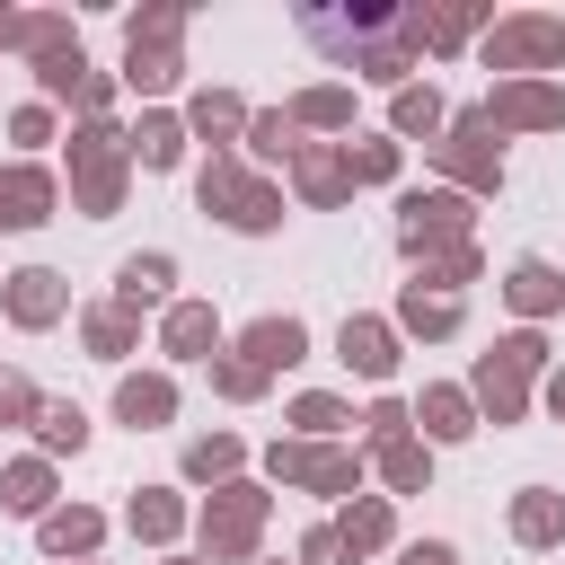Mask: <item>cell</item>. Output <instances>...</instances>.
<instances>
[{
  "label": "cell",
  "mask_w": 565,
  "mask_h": 565,
  "mask_svg": "<svg viewBox=\"0 0 565 565\" xmlns=\"http://www.w3.org/2000/svg\"><path fill=\"white\" fill-rule=\"evenodd\" d=\"M203 212H221V221H238V230H274V221H282V203H274L256 177H238L230 159L203 168Z\"/></svg>",
  "instance_id": "1"
},
{
  "label": "cell",
  "mask_w": 565,
  "mask_h": 565,
  "mask_svg": "<svg viewBox=\"0 0 565 565\" xmlns=\"http://www.w3.org/2000/svg\"><path fill=\"white\" fill-rule=\"evenodd\" d=\"M539 353H547L539 335H512V344H494V353H486L477 397H486V415H494V424H512V415H521V380L539 371Z\"/></svg>",
  "instance_id": "2"
},
{
  "label": "cell",
  "mask_w": 565,
  "mask_h": 565,
  "mask_svg": "<svg viewBox=\"0 0 565 565\" xmlns=\"http://www.w3.org/2000/svg\"><path fill=\"white\" fill-rule=\"evenodd\" d=\"M168 79H177V18L150 9L132 18V88H168Z\"/></svg>",
  "instance_id": "3"
},
{
  "label": "cell",
  "mask_w": 565,
  "mask_h": 565,
  "mask_svg": "<svg viewBox=\"0 0 565 565\" xmlns=\"http://www.w3.org/2000/svg\"><path fill=\"white\" fill-rule=\"evenodd\" d=\"M256 521H265V494H256V486H221V503H212V521H203L212 556H247Z\"/></svg>",
  "instance_id": "4"
},
{
  "label": "cell",
  "mask_w": 565,
  "mask_h": 565,
  "mask_svg": "<svg viewBox=\"0 0 565 565\" xmlns=\"http://www.w3.org/2000/svg\"><path fill=\"white\" fill-rule=\"evenodd\" d=\"M556 53H565V26H556V18H512V26H494V44H486L494 71H512V62H556Z\"/></svg>",
  "instance_id": "5"
},
{
  "label": "cell",
  "mask_w": 565,
  "mask_h": 565,
  "mask_svg": "<svg viewBox=\"0 0 565 565\" xmlns=\"http://www.w3.org/2000/svg\"><path fill=\"white\" fill-rule=\"evenodd\" d=\"M115 185H124V150H115V132L97 124V132H79V203H88V212H115Z\"/></svg>",
  "instance_id": "6"
},
{
  "label": "cell",
  "mask_w": 565,
  "mask_h": 565,
  "mask_svg": "<svg viewBox=\"0 0 565 565\" xmlns=\"http://www.w3.org/2000/svg\"><path fill=\"white\" fill-rule=\"evenodd\" d=\"M459 221H468V203L459 194H406V256H433L441 238H459Z\"/></svg>",
  "instance_id": "7"
},
{
  "label": "cell",
  "mask_w": 565,
  "mask_h": 565,
  "mask_svg": "<svg viewBox=\"0 0 565 565\" xmlns=\"http://www.w3.org/2000/svg\"><path fill=\"white\" fill-rule=\"evenodd\" d=\"M44 212H53V177L9 168V177H0V230H35Z\"/></svg>",
  "instance_id": "8"
},
{
  "label": "cell",
  "mask_w": 565,
  "mask_h": 565,
  "mask_svg": "<svg viewBox=\"0 0 565 565\" xmlns=\"http://www.w3.org/2000/svg\"><path fill=\"white\" fill-rule=\"evenodd\" d=\"M486 124H565V97H556V88H539V79H521V88H494Z\"/></svg>",
  "instance_id": "9"
},
{
  "label": "cell",
  "mask_w": 565,
  "mask_h": 565,
  "mask_svg": "<svg viewBox=\"0 0 565 565\" xmlns=\"http://www.w3.org/2000/svg\"><path fill=\"white\" fill-rule=\"evenodd\" d=\"M433 150H441L468 185H494V177H503V168H494V141H486V115H468V124H459L450 141H433Z\"/></svg>",
  "instance_id": "10"
},
{
  "label": "cell",
  "mask_w": 565,
  "mask_h": 565,
  "mask_svg": "<svg viewBox=\"0 0 565 565\" xmlns=\"http://www.w3.org/2000/svg\"><path fill=\"white\" fill-rule=\"evenodd\" d=\"M274 477H300V486H327V494H344V486H353V459L291 441V450H274Z\"/></svg>",
  "instance_id": "11"
},
{
  "label": "cell",
  "mask_w": 565,
  "mask_h": 565,
  "mask_svg": "<svg viewBox=\"0 0 565 565\" xmlns=\"http://www.w3.org/2000/svg\"><path fill=\"white\" fill-rule=\"evenodd\" d=\"M512 539H521V547H556V539H565V494L530 486V494L512 503Z\"/></svg>",
  "instance_id": "12"
},
{
  "label": "cell",
  "mask_w": 565,
  "mask_h": 565,
  "mask_svg": "<svg viewBox=\"0 0 565 565\" xmlns=\"http://www.w3.org/2000/svg\"><path fill=\"white\" fill-rule=\"evenodd\" d=\"M9 318L18 327H44V318H62V274H9Z\"/></svg>",
  "instance_id": "13"
},
{
  "label": "cell",
  "mask_w": 565,
  "mask_h": 565,
  "mask_svg": "<svg viewBox=\"0 0 565 565\" xmlns=\"http://www.w3.org/2000/svg\"><path fill=\"white\" fill-rule=\"evenodd\" d=\"M300 344H309V335H300V318H256V327H247V362H256V371L300 362Z\"/></svg>",
  "instance_id": "14"
},
{
  "label": "cell",
  "mask_w": 565,
  "mask_h": 565,
  "mask_svg": "<svg viewBox=\"0 0 565 565\" xmlns=\"http://www.w3.org/2000/svg\"><path fill=\"white\" fill-rule=\"evenodd\" d=\"M344 362H353V371H371V380H388V362H397L388 327H380V318H344Z\"/></svg>",
  "instance_id": "15"
},
{
  "label": "cell",
  "mask_w": 565,
  "mask_h": 565,
  "mask_svg": "<svg viewBox=\"0 0 565 565\" xmlns=\"http://www.w3.org/2000/svg\"><path fill=\"white\" fill-rule=\"evenodd\" d=\"M115 406H124V424H168L177 388H168V380H124V388H115Z\"/></svg>",
  "instance_id": "16"
},
{
  "label": "cell",
  "mask_w": 565,
  "mask_h": 565,
  "mask_svg": "<svg viewBox=\"0 0 565 565\" xmlns=\"http://www.w3.org/2000/svg\"><path fill=\"white\" fill-rule=\"evenodd\" d=\"M344 177H353V159H327V150H300V194H309V203H335V194H344Z\"/></svg>",
  "instance_id": "17"
},
{
  "label": "cell",
  "mask_w": 565,
  "mask_h": 565,
  "mask_svg": "<svg viewBox=\"0 0 565 565\" xmlns=\"http://www.w3.org/2000/svg\"><path fill=\"white\" fill-rule=\"evenodd\" d=\"M503 291H512V309H530V318H539V309H556V300H565V282H556V274H547V265H512V282H503Z\"/></svg>",
  "instance_id": "18"
},
{
  "label": "cell",
  "mask_w": 565,
  "mask_h": 565,
  "mask_svg": "<svg viewBox=\"0 0 565 565\" xmlns=\"http://www.w3.org/2000/svg\"><path fill=\"white\" fill-rule=\"evenodd\" d=\"M335 539H344V556H362V547H380V539H388V503H353V512L335 521Z\"/></svg>",
  "instance_id": "19"
},
{
  "label": "cell",
  "mask_w": 565,
  "mask_h": 565,
  "mask_svg": "<svg viewBox=\"0 0 565 565\" xmlns=\"http://www.w3.org/2000/svg\"><path fill=\"white\" fill-rule=\"evenodd\" d=\"M212 335H221V327H212V309H194V300H185V309H168V353H203Z\"/></svg>",
  "instance_id": "20"
},
{
  "label": "cell",
  "mask_w": 565,
  "mask_h": 565,
  "mask_svg": "<svg viewBox=\"0 0 565 565\" xmlns=\"http://www.w3.org/2000/svg\"><path fill=\"white\" fill-rule=\"evenodd\" d=\"M424 433L459 441V433H468V397H459V388H424Z\"/></svg>",
  "instance_id": "21"
},
{
  "label": "cell",
  "mask_w": 565,
  "mask_h": 565,
  "mask_svg": "<svg viewBox=\"0 0 565 565\" xmlns=\"http://www.w3.org/2000/svg\"><path fill=\"white\" fill-rule=\"evenodd\" d=\"M44 494H53L44 459H18V468H9V494H0V503H9V512H44Z\"/></svg>",
  "instance_id": "22"
},
{
  "label": "cell",
  "mask_w": 565,
  "mask_h": 565,
  "mask_svg": "<svg viewBox=\"0 0 565 565\" xmlns=\"http://www.w3.org/2000/svg\"><path fill=\"white\" fill-rule=\"evenodd\" d=\"M97 530H106L97 512H53V521H44V547L71 556V547H97Z\"/></svg>",
  "instance_id": "23"
},
{
  "label": "cell",
  "mask_w": 565,
  "mask_h": 565,
  "mask_svg": "<svg viewBox=\"0 0 565 565\" xmlns=\"http://www.w3.org/2000/svg\"><path fill=\"white\" fill-rule=\"evenodd\" d=\"M115 282H124V300H159L168 291V256H124Z\"/></svg>",
  "instance_id": "24"
},
{
  "label": "cell",
  "mask_w": 565,
  "mask_h": 565,
  "mask_svg": "<svg viewBox=\"0 0 565 565\" xmlns=\"http://www.w3.org/2000/svg\"><path fill=\"white\" fill-rule=\"evenodd\" d=\"M35 433H44V450H79V441H88V415H79V406H44Z\"/></svg>",
  "instance_id": "25"
},
{
  "label": "cell",
  "mask_w": 565,
  "mask_h": 565,
  "mask_svg": "<svg viewBox=\"0 0 565 565\" xmlns=\"http://www.w3.org/2000/svg\"><path fill=\"white\" fill-rule=\"evenodd\" d=\"M441 124V97L433 88H397V132H433Z\"/></svg>",
  "instance_id": "26"
},
{
  "label": "cell",
  "mask_w": 565,
  "mask_h": 565,
  "mask_svg": "<svg viewBox=\"0 0 565 565\" xmlns=\"http://www.w3.org/2000/svg\"><path fill=\"white\" fill-rule=\"evenodd\" d=\"M132 150H141V168H168V159H177V124H168V115H150V124L132 132Z\"/></svg>",
  "instance_id": "27"
},
{
  "label": "cell",
  "mask_w": 565,
  "mask_h": 565,
  "mask_svg": "<svg viewBox=\"0 0 565 565\" xmlns=\"http://www.w3.org/2000/svg\"><path fill=\"white\" fill-rule=\"evenodd\" d=\"M406 327H424V335H450V327H459V300H424V291H406Z\"/></svg>",
  "instance_id": "28"
},
{
  "label": "cell",
  "mask_w": 565,
  "mask_h": 565,
  "mask_svg": "<svg viewBox=\"0 0 565 565\" xmlns=\"http://www.w3.org/2000/svg\"><path fill=\"white\" fill-rule=\"evenodd\" d=\"M238 468V441H194L185 450V477H230Z\"/></svg>",
  "instance_id": "29"
},
{
  "label": "cell",
  "mask_w": 565,
  "mask_h": 565,
  "mask_svg": "<svg viewBox=\"0 0 565 565\" xmlns=\"http://www.w3.org/2000/svg\"><path fill=\"white\" fill-rule=\"evenodd\" d=\"M380 468H388V486H406V494L424 486V450H415V441H388V450H380Z\"/></svg>",
  "instance_id": "30"
},
{
  "label": "cell",
  "mask_w": 565,
  "mask_h": 565,
  "mask_svg": "<svg viewBox=\"0 0 565 565\" xmlns=\"http://www.w3.org/2000/svg\"><path fill=\"white\" fill-rule=\"evenodd\" d=\"M344 115H353L344 88H309V97H300V124H344Z\"/></svg>",
  "instance_id": "31"
},
{
  "label": "cell",
  "mask_w": 565,
  "mask_h": 565,
  "mask_svg": "<svg viewBox=\"0 0 565 565\" xmlns=\"http://www.w3.org/2000/svg\"><path fill=\"white\" fill-rule=\"evenodd\" d=\"M247 141H256L265 159H282V150H300V141H291V115H256V124H247Z\"/></svg>",
  "instance_id": "32"
},
{
  "label": "cell",
  "mask_w": 565,
  "mask_h": 565,
  "mask_svg": "<svg viewBox=\"0 0 565 565\" xmlns=\"http://www.w3.org/2000/svg\"><path fill=\"white\" fill-rule=\"evenodd\" d=\"M132 530H141V539H168V530H177V503H168V494H141V503H132Z\"/></svg>",
  "instance_id": "33"
},
{
  "label": "cell",
  "mask_w": 565,
  "mask_h": 565,
  "mask_svg": "<svg viewBox=\"0 0 565 565\" xmlns=\"http://www.w3.org/2000/svg\"><path fill=\"white\" fill-rule=\"evenodd\" d=\"M194 124H203V132H238L247 115H238V97H194Z\"/></svg>",
  "instance_id": "34"
},
{
  "label": "cell",
  "mask_w": 565,
  "mask_h": 565,
  "mask_svg": "<svg viewBox=\"0 0 565 565\" xmlns=\"http://www.w3.org/2000/svg\"><path fill=\"white\" fill-rule=\"evenodd\" d=\"M88 344H97V353H124V344H132L124 309H97V318H88Z\"/></svg>",
  "instance_id": "35"
},
{
  "label": "cell",
  "mask_w": 565,
  "mask_h": 565,
  "mask_svg": "<svg viewBox=\"0 0 565 565\" xmlns=\"http://www.w3.org/2000/svg\"><path fill=\"white\" fill-rule=\"evenodd\" d=\"M291 424H300V433H335V424H344V406H335V397H300V406H291Z\"/></svg>",
  "instance_id": "36"
},
{
  "label": "cell",
  "mask_w": 565,
  "mask_h": 565,
  "mask_svg": "<svg viewBox=\"0 0 565 565\" xmlns=\"http://www.w3.org/2000/svg\"><path fill=\"white\" fill-rule=\"evenodd\" d=\"M212 380H221V397H256V388H265V371H256V362H221Z\"/></svg>",
  "instance_id": "37"
},
{
  "label": "cell",
  "mask_w": 565,
  "mask_h": 565,
  "mask_svg": "<svg viewBox=\"0 0 565 565\" xmlns=\"http://www.w3.org/2000/svg\"><path fill=\"white\" fill-rule=\"evenodd\" d=\"M344 159H353V177H388V168H397L388 141H362V150H344Z\"/></svg>",
  "instance_id": "38"
},
{
  "label": "cell",
  "mask_w": 565,
  "mask_h": 565,
  "mask_svg": "<svg viewBox=\"0 0 565 565\" xmlns=\"http://www.w3.org/2000/svg\"><path fill=\"white\" fill-rule=\"evenodd\" d=\"M300 565H344V539H335V530H309V547H300Z\"/></svg>",
  "instance_id": "39"
},
{
  "label": "cell",
  "mask_w": 565,
  "mask_h": 565,
  "mask_svg": "<svg viewBox=\"0 0 565 565\" xmlns=\"http://www.w3.org/2000/svg\"><path fill=\"white\" fill-rule=\"evenodd\" d=\"M0 415H44V406H35V388H26V380H0Z\"/></svg>",
  "instance_id": "40"
},
{
  "label": "cell",
  "mask_w": 565,
  "mask_h": 565,
  "mask_svg": "<svg viewBox=\"0 0 565 565\" xmlns=\"http://www.w3.org/2000/svg\"><path fill=\"white\" fill-rule=\"evenodd\" d=\"M397 424H406V406H397V397H380V406H371V433H380V441H397Z\"/></svg>",
  "instance_id": "41"
},
{
  "label": "cell",
  "mask_w": 565,
  "mask_h": 565,
  "mask_svg": "<svg viewBox=\"0 0 565 565\" xmlns=\"http://www.w3.org/2000/svg\"><path fill=\"white\" fill-rule=\"evenodd\" d=\"M406 565H459V556H450L441 539H424V547H406Z\"/></svg>",
  "instance_id": "42"
},
{
  "label": "cell",
  "mask_w": 565,
  "mask_h": 565,
  "mask_svg": "<svg viewBox=\"0 0 565 565\" xmlns=\"http://www.w3.org/2000/svg\"><path fill=\"white\" fill-rule=\"evenodd\" d=\"M547 406H556V415H565V371H556V380H547Z\"/></svg>",
  "instance_id": "43"
}]
</instances>
